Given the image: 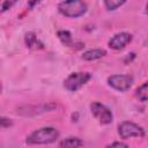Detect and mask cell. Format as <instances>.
Instances as JSON below:
<instances>
[{
    "instance_id": "obj_1",
    "label": "cell",
    "mask_w": 148,
    "mask_h": 148,
    "mask_svg": "<svg viewBox=\"0 0 148 148\" xmlns=\"http://www.w3.org/2000/svg\"><path fill=\"white\" fill-rule=\"evenodd\" d=\"M59 138V131L54 127H42L31 132L25 142L28 145H49L56 142Z\"/></svg>"
},
{
    "instance_id": "obj_2",
    "label": "cell",
    "mask_w": 148,
    "mask_h": 148,
    "mask_svg": "<svg viewBox=\"0 0 148 148\" xmlns=\"http://www.w3.org/2000/svg\"><path fill=\"white\" fill-rule=\"evenodd\" d=\"M59 12L66 17H80L86 14L88 7L87 3L80 0H69V1H61L58 5Z\"/></svg>"
},
{
    "instance_id": "obj_3",
    "label": "cell",
    "mask_w": 148,
    "mask_h": 148,
    "mask_svg": "<svg viewBox=\"0 0 148 148\" xmlns=\"http://www.w3.org/2000/svg\"><path fill=\"white\" fill-rule=\"evenodd\" d=\"M91 79V74L88 72H75L69 74L65 81H64V87L68 91H77L80 90L89 80Z\"/></svg>"
},
{
    "instance_id": "obj_4",
    "label": "cell",
    "mask_w": 148,
    "mask_h": 148,
    "mask_svg": "<svg viewBox=\"0 0 148 148\" xmlns=\"http://www.w3.org/2000/svg\"><path fill=\"white\" fill-rule=\"evenodd\" d=\"M118 134L121 139H130V138H143L146 132L143 127L133 123V121H123L118 126Z\"/></svg>"
},
{
    "instance_id": "obj_5",
    "label": "cell",
    "mask_w": 148,
    "mask_h": 148,
    "mask_svg": "<svg viewBox=\"0 0 148 148\" xmlns=\"http://www.w3.org/2000/svg\"><path fill=\"white\" fill-rule=\"evenodd\" d=\"M90 110L91 113L94 114V117L96 119H98V121L103 125H108L111 124L113 120V114L111 112V110L109 108H106L104 104L99 103V102H92L90 104Z\"/></svg>"
},
{
    "instance_id": "obj_6",
    "label": "cell",
    "mask_w": 148,
    "mask_h": 148,
    "mask_svg": "<svg viewBox=\"0 0 148 148\" xmlns=\"http://www.w3.org/2000/svg\"><path fill=\"white\" fill-rule=\"evenodd\" d=\"M133 83V76L126 74H116L108 77V84L118 90V91H127Z\"/></svg>"
},
{
    "instance_id": "obj_7",
    "label": "cell",
    "mask_w": 148,
    "mask_h": 148,
    "mask_svg": "<svg viewBox=\"0 0 148 148\" xmlns=\"http://www.w3.org/2000/svg\"><path fill=\"white\" fill-rule=\"evenodd\" d=\"M132 40V35L130 32H118L111 37L109 40V46L112 50H123Z\"/></svg>"
},
{
    "instance_id": "obj_8",
    "label": "cell",
    "mask_w": 148,
    "mask_h": 148,
    "mask_svg": "<svg viewBox=\"0 0 148 148\" xmlns=\"http://www.w3.org/2000/svg\"><path fill=\"white\" fill-rule=\"evenodd\" d=\"M24 42L28 49L30 50H40L44 49V44L37 38V36L34 32H28L24 36Z\"/></svg>"
},
{
    "instance_id": "obj_9",
    "label": "cell",
    "mask_w": 148,
    "mask_h": 148,
    "mask_svg": "<svg viewBox=\"0 0 148 148\" xmlns=\"http://www.w3.org/2000/svg\"><path fill=\"white\" fill-rule=\"evenodd\" d=\"M106 54V51L103 49H92V50H88L86 52L82 53V59L87 60V61H92V60H97L103 58Z\"/></svg>"
},
{
    "instance_id": "obj_10",
    "label": "cell",
    "mask_w": 148,
    "mask_h": 148,
    "mask_svg": "<svg viewBox=\"0 0 148 148\" xmlns=\"http://www.w3.org/2000/svg\"><path fill=\"white\" fill-rule=\"evenodd\" d=\"M82 140L77 136H68L66 139H62L59 142L60 148H80L82 146Z\"/></svg>"
},
{
    "instance_id": "obj_11",
    "label": "cell",
    "mask_w": 148,
    "mask_h": 148,
    "mask_svg": "<svg viewBox=\"0 0 148 148\" xmlns=\"http://www.w3.org/2000/svg\"><path fill=\"white\" fill-rule=\"evenodd\" d=\"M58 38L60 39V42L68 47H73V37L71 35L69 31L67 30H60L58 31Z\"/></svg>"
},
{
    "instance_id": "obj_12",
    "label": "cell",
    "mask_w": 148,
    "mask_h": 148,
    "mask_svg": "<svg viewBox=\"0 0 148 148\" xmlns=\"http://www.w3.org/2000/svg\"><path fill=\"white\" fill-rule=\"evenodd\" d=\"M135 96L143 103L148 101V83L143 82L136 90H135Z\"/></svg>"
},
{
    "instance_id": "obj_13",
    "label": "cell",
    "mask_w": 148,
    "mask_h": 148,
    "mask_svg": "<svg viewBox=\"0 0 148 148\" xmlns=\"http://www.w3.org/2000/svg\"><path fill=\"white\" fill-rule=\"evenodd\" d=\"M125 2H126L125 0H121V1L120 0H105L104 1V6H105V8L108 10H114L118 7L123 6Z\"/></svg>"
},
{
    "instance_id": "obj_14",
    "label": "cell",
    "mask_w": 148,
    "mask_h": 148,
    "mask_svg": "<svg viewBox=\"0 0 148 148\" xmlns=\"http://www.w3.org/2000/svg\"><path fill=\"white\" fill-rule=\"evenodd\" d=\"M16 3L15 0H0V14L7 12Z\"/></svg>"
},
{
    "instance_id": "obj_15",
    "label": "cell",
    "mask_w": 148,
    "mask_h": 148,
    "mask_svg": "<svg viewBox=\"0 0 148 148\" xmlns=\"http://www.w3.org/2000/svg\"><path fill=\"white\" fill-rule=\"evenodd\" d=\"M12 125H13L12 119L0 116V130H2V128H8V127H10Z\"/></svg>"
},
{
    "instance_id": "obj_16",
    "label": "cell",
    "mask_w": 148,
    "mask_h": 148,
    "mask_svg": "<svg viewBox=\"0 0 148 148\" xmlns=\"http://www.w3.org/2000/svg\"><path fill=\"white\" fill-rule=\"evenodd\" d=\"M106 148H128V146L124 142H120V141H116L111 145H109Z\"/></svg>"
},
{
    "instance_id": "obj_17",
    "label": "cell",
    "mask_w": 148,
    "mask_h": 148,
    "mask_svg": "<svg viewBox=\"0 0 148 148\" xmlns=\"http://www.w3.org/2000/svg\"><path fill=\"white\" fill-rule=\"evenodd\" d=\"M2 91V84H1V82H0V92Z\"/></svg>"
}]
</instances>
